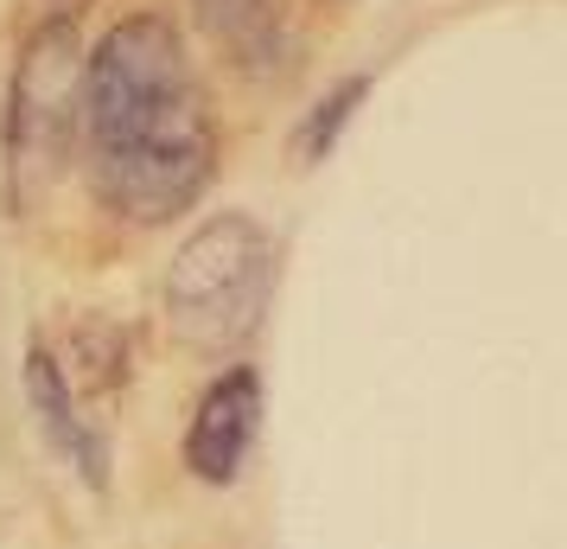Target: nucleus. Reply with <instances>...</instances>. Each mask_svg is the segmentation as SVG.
<instances>
[{"instance_id":"f257e3e1","label":"nucleus","mask_w":567,"mask_h":549,"mask_svg":"<svg viewBox=\"0 0 567 549\" xmlns=\"http://www.w3.org/2000/svg\"><path fill=\"white\" fill-rule=\"evenodd\" d=\"M78 134L96 192L134 224H166L198 205L217 173V129L179 32L159 13H128L83 58Z\"/></svg>"},{"instance_id":"f03ea898","label":"nucleus","mask_w":567,"mask_h":549,"mask_svg":"<svg viewBox=\"0 0 567 549\" xmlns=\"http://www.w3.org/2000/svg\"><path fill=\"white\" fill-rule=\"evenodd\" d=\"M268 288H275L268 231L243 211H224L205 231L185 236V250L166 268V326L185 352L224 358L261 326Z\"/></svg>"},{"instance_id":"7ed1b4c3","label":"nucleus","mask_w":567,"mask_h":549,"mask_svg":"<svg viewBox=\"0 0 567 549\" xmlns=\"http://www.w3.org/2000/svg\"><path fill=\"white\" fill-rule=\"evenodd\" d=\"M78 103H83V45L78 13L39 20L20 45L13 90H7V185L13 205L27 211L45 185H58L71 141H78Z\"/></svg>"},{"instance_id":"20e7f679","label":"nucleus","mask_w":567,"mask_h":549,"mask_svg":"<svg viewBox=\"0 0 567 549\" xmlns=\"http://www.w3.org/2000/svg\"><path fill=\"white\" fill-rule=\"evenodd\" d=\"M256 428H261V377L256 365H230L192 409V428H185V467L192 479L205 486H230L249 447H256Z\"/></svg>"},{"instance_id":"39448f33","label":"nucleus","mask_w":567,"mask_h":549,"mask_svg":"<svg viewBox=\"0 0 567 549\" xmlns=\"http://www.w3.org/2000/svg\"><path fill=\"white\" fill-rule=\"evenodd\" d=\"M198 27L217 52L230 58L243 78H261V83H281L293 71V13L287 0H192Z\"/></svg>"},{"instance_id":"423d86ee","label":"nucleus","mask_w":567,"mask_h":549,"mask_svg":"<svg viewBox=\"0 0 567 549\" xmlns=\"http://www.w3.org/2000/svg\"><path fill=\"white\" fill-rule=\"evenodd\" d=\"M27 396H32V416L45 428V441H52L90 486H109V441L96 435V421L83 416L78 390H71V370L58 365V352L45 339L27 352Z\"/></svg>"},{"instance_id":"0eeeda50","label":"nucleus","mask_w":567,"mask_h":549,"mask_svg":"<svg viewBox=\"0 0 567 549\" xmlns=\"http://www.w3.org/2000/svg\"><path fill=\"white\" fill-rule=\"evenodd\" d=\"M363 96H370V78H344V83H332V90L307 109V122H300V134H293V154H300V166H312V160L332 154L338 134H344V122L363 109Z\"/></svg>"},{"instance_id":"6e6552de","label":"nucleus","mask_w":567,"mask_h":549,"mask_svg":"<svg viewBox=\"0 0 567 549\" xmlns=\"http://www.w3.org/2000/svg\"><path fill=\"white\" fill-rule=\"evenodd\" d=\"M78 358L90 365L83 370V390L90 396L122 390V377H128V345H122V326H115V319H96V314L78 319Z\"/></svg>"}]
</instances>
